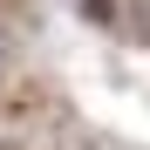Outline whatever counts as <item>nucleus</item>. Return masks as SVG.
Masks as SVG:
<instances>
[{"mask_svg": "<svg viewBox=\"0 0 150 150\" xmlns=\"http://www.w3.org/2000/svg\"><path fill=\"white\" fill-rule=\"evenodd\" d=\"M123 34L137 48H150V0H123Z\"/></svg>", "mask_w": 150, "mask_h": 150, "instance_id": "f03ea898", "label": "nucleus"}, {"mask_svg": "<svg viewBox=\"0 0 150 150\" xmlns=\"http://www.w3.org/2000/svg\"><path fill=\"white\" fill-rule=\"evenodd\" d=\"M75 14H82L89 28H103V34L123 28V0H75Z\"/></svg>", "mask_w": 150, "mask_h": 150, "instance_id": "f257e3e1", "label": "nucleus"}, {"mask_svg": "<svg viewBox=\"0 0 150 150\" xmlns=\"http://www.w3.org/2000/svg\"><path fill=\"white\" fill-rule=\"evenodd\" d=\"M7 62H14V34L0 28V75H7Z\"/></svg>", "mask_w": 150, "mask_h": 150, "instance_id": "7ed1b4c3", "label": "nucleus"}]
</instances>
